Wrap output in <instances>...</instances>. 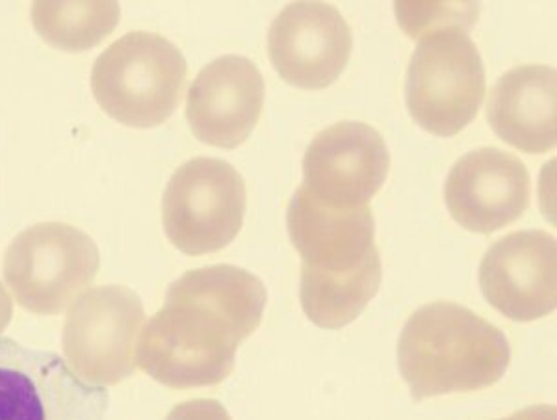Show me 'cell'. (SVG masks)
I'll use <instances>...</instances> for the list:
<instances>
[{
	"mask_svg": "<svg viewBox=\"0 0 557 420\" xmlns=\"http://www.w3.org/2000/svg\"><path fill=\"white\" fill-rule=\"evenodd\" d=\"M267 301L264 283L244 268L190 270L141 328L134 365L170 388L218 385L233 374L236 350L259 328Z\"/></svg>",
	"mask_w": 557,
	"mask_h": 420,
	"instance_id": "cell-1",
	"label": "cell"
},
{
	"mask_svg": "<svg viewBox=\"0 0 557 420\" xmlns=\"http://www.w3.org/2000/svg\"><path fill=\"white\" fill-rule=\"evenodd\" d=\"M509 363L506 335L451 301L420 307L399 335L398 367L412 400L491 387Z\"/></svg>",
	"mask_w": 557,
	"mask_h": 420,
	"instance_id": "cell-2",
	"label": "cell"
},
{
	"mask_svg": "<svg viewBox=\"0 0 557 420\" xmlns=\"http://www.w3.org/2000/svg\"><path fill=\"white\" fill-rule=\"evenodd\" d=\"M188 64L159 34L131 33L101 52L91 91L104 112L127 127H159L183 101Z\"/></svg>",
	"mask_w": 557,
	"mask_h": 420,
	"instance_id": "cell-3",
	"label": "cell"
},
{
	"mask_svg": "<svg viewBox=\"0 0 557 420\" xmlns=\"http://www.w3.org/2000/svg\"><path fill=\"white\" fill-rule=\"evenodd\" d=\"M485 65L469 30L446 25L420 36L407 67L406 104L414 123L435 136H456L485 97Z\"/></svg>",
	"mask_w": 557,
	"mask_h": 420,
	"instance_id": "cell-4",
	"label": "cell"
},
{
	"mask_svg": "<svg viewBox=\"0 0 557 420\" xmlns=\"http://www.w3.org/2000/svg\"><path fill=\"white\" fill-rule=\"evenodd\" d=\"M101 255L91 236L62 222L21 231L4 254V281L26 311L54 317L94 285Z\"/></svg>",
	"mask_w": 557,
	"mask_h": 420,
	"instance_id": "cell-5",
	"label": "cell"
},
{
	"mask_svg": "<svg viewBox=\"0 0 557 420\" xmlns=\"http://www.w3.org/2000/svg\"><path fill=\"white\" fill-rule=\"evenodd\" d=\"M247 190L236 168L197 157L173 173L162 198L168 240L186 255L214 254L240 233Z\"/></svg>",
	"mask_w": 557,
	"mask_h": 420,
	"instance_id": "cell-6",
	"label": "cell"
},
{
	"mask_svg": "<svg viewBox=\"0 0 557 420\" xmlns=\"http://www.w3.org/2000/svg\"><path fill=\"white\" fill-rule=\"evenodd\" d=\"M144 322L146 309L131 288H86L71 301L65 314V363L91 387L117 385L136 370L134 346Z\"/></svg>",
	"mask_w": 557,
	"mask_h": 420,
	"instance_id": "cell-7",
	"label": "cell"
},
{
	"mask_svg": "<svg viewBox=\"0 0 557 420\" xmlns=\"http://www.w3.org/2000/svg\"><path fill=\"white\" fill-rule=\"evenodd\" d=\"M108 391L54 351L0 338V420H107Z\"/></svg>",
	"mask_w": 557,
	"mask_h": 420,
	"instance_id": "cell-8",
	"label": "cell"
},
{
	"mask_svg": "<svg viewBox=\"0 0 557 420\" xmlns=\"http://www.w3.org/2000/svg\"><path fill=\"white\" fill-rule=\"evenodd\" d=\"M391 155L367 123H335L318 134L304 159V183L314 198L335 209L368 207L381 190Z\"/></svg>",
	"mask_w": 557,
	"mask_h": 420,
	"instance_id": "cell-9",
	"label": "cell"
},
{
	"mask_svg": "<svg viewBox=\"0 0 557 420\" xmlns=\"http://www.w3.org/2000/svg\"><path fill=\"white\" fill-rule=\"evenodd\" d=\"M354 36L331 4L294 2L278 13L268 34V54L278 77L301 89H323L348 65Z\"/></svg>",
	"mask_w": 557,
	"mask_h": 420,
	"instance_id": "cell-10",
	"label": "cell"
},
{
	"mask_svg": "<svg viewBox=\"0 0 557 420\" xmlns=\"http://www.w3.org/2000/svg\"><path fill=\"white\" fill-rule=\"evenodd\" d=\"M556 238L546 231H517L488 248L480 287L488 304L517 322H532L557 306Z\"/></svg>",
	"mask_w": 557,
	"mask_h": 420,
	"instance_id": "cell-11",
	"label": "cell"
},
{
	"mask_svg": "<svg viewBox=\"0 0 557 420\" xmlns=\"http://www.w3.org/2000/svg\"><path fill=\"white\" fill-rule=\"evenodd\" d=\"M532 181L515 155L480 147L457 160L444 185L451 218L465 230L488 235L524 217Z\"/></svg>",
	"mask_w": 557,
	"mask_h": 420,
	"instance_id": "cell-12",
	"label": "cell"
},
{
	"mask_svg": "<svg viewBox=\"0 0 557 420\" xmlns=\"http://www.w3.org/2000/svg\"><path fill=\"white\" fill-rule=\"evenodd\" d=\"M267 86L249 58H215L197 73L186 101V120L197 140L235 149L251 136L264 109Z\"/></svg>",
	"mask_w": 557,
	"mask_h": 420,
	"instance_id": "cell-13",
	"label": "cell"
},
{
	"mask_svg": "<svg viewBox=\"0 0 557 420\" xmlns=\"http://www.w3.org/2000/svg\"><path fill=\"white\" fill-rule=\"evenodd\" d=\"M286 225L301 267L320 274L354 272L377 249L370 205L335 209L314 198L304 185L292 196Z\"/></svg>",
	"mask_w": 557,
	"mask_h": 420,
	"instance_id": "cell-14",
	"label": "cell"
},
{
	"mask_svg": "<svg viewBox=\"0 0 557 420\" xmlns=\"http://www.w3.org/2000/svg\"><path fill=\"white\" fill-rule=\"evenodd\" d=\"M556 70L519 65L494 84L487 102L488 125L522 153L543 155L557 141Z\"/></svg>",
	"mask_w": 557,
	"mask_h": 420,
	"instance_id": "cell-15",
	"label": "cell"
},
{
	"mask_svg": "<svg viewBox=\"0 0 557 420\" xmlns=\"http://www.w3.org/2000/svg\"><path fill=\"white\" fill-rule=\"evenodd\" d=\"M381 277L383 267L377 249L348 274H320L301 267L299 301L312 324L341 330L367 309L380 291Z\"/></svg>",
	"mask_w": 557,
	"mask_h": 420,
	"instance_id": "cell-16",
	"label": "cell"
},
{
	"mask_svg": "<svg viewBox=\"0 0 557 420\" xmlns=\"http://www.w3.org/2000/svg\"><path fill=\"white\" fill-rule=\"evenodd\" d=\"M30 15L45 44L83 52L114 33L121 10L117 2H36Z\"/></svg>",
	"mask_w": 557,
	"mask_h": 420,
	"instance_id": "cell-17",
	"label": "cell"
},
{
	"mask_svg": "<svg viewBox=\"0 0 557 420\" xmlns=\"http://www.w3.org/2000/svg\"><path fill=\"white\" fill-rule=\"evenodd\" d=\"M398 23L411 38L437 26L456 25L469 30L480 15L475 2H396Z\"/></svg>",
	"mask_w": 557,
	"mask_h": 420,
	"instance_id": "cell-18",
	"label": "cell"
},
{
	"mask_svg": "<svg viewBox=\"0 0 557 420\" xmlns=\"http://www.w3.org/2000/svg\"><path fill=\"white\" fill-rule=\"evenodd\" d=\"M165 420H233L227 409L218 400L196 398L183 402L170 411Z\"/></svg>",
	"mask_w": 557,
	"mask_h": 420,
	"instance_id": "cell-19",
	"label": "cell"
},
{
	"mask_svg": "<svg viewBox=\"0 0 557 420\" xmlns=\"http://www.w3.org/2000/svg\"><path fill=\"white\" fill-rule=\"evenodd\" d=\"M498 420H556V408L554 406H532V408L520 409L517 413Z\"/></svg>",
	"mask_w": 557,
	"mask_h": 420,
	"instance_id": "cell-20",
	"label": "cell"
},
{
	"mask_svg": "<svg viewBox=\"0 0 557 420\" xmlns=\"http://www.w3.org/2000/svg\"><path fill=\"white\" fill-rule=\"evenodd\" d=\"M13 317V301L12 296L8 294L4 285L0 283V335L4 333Z\"/></svg>",
	"mask_w": 557,
	"mask_h": 420,
	"instance_id": "cell-21",
	"label": "cell"
}]
</instances>
